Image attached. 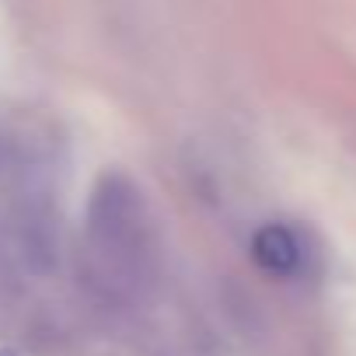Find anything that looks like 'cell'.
<instances>
[{"instance_id":"6da1fadb","label":"cell","mask_w":356,"mask_h":356,"mask_svg":"<svg viewBox=\"0 0 356 356\" xmlns=\"http://www.w3.org/2000/svg\"><path fill=\"white\" fill-rule=\"evenodd\" d=\"M88 238L91 252L122 273H140L154 259V220L136 193V186L122 175L102 178L95 189L91 213H88Z\"/></svg>"},{"instance_id":"7a4b0ae2","label":"cell","mask_w":356,"mask_h":356,"mask_svg":"<svg viewBox=\"0 0 356 356\" xmlns=\"http://www.w3.org/2000/svg\"><path fill=\"white\" fill-rule=\"evenodd\" d=\"M252 259L269 276H297L304 269V245L300 234L286 224H262L252 234Z\"/></svg>"}]
</instances>
